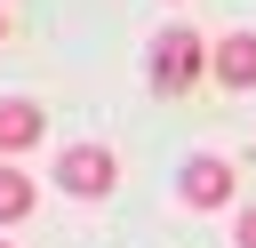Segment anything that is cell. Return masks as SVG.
<instances>
[{"mask_svg":"<svg viewBox=\"0 0 256 248\" xmlns=\"http://www.w3.org/2000/svg\"><path fill=\"white\" fill-rule=\"evenodd\" d=\"M216 80L240 96V88H256V32H224L216 40Z\"/></svg>","mask_w":256,"mask_h":248,"instance_id":"obj_5","label":"cell"},{"mask_svg":"<svg viewBox=\"0 0 256 248\" xmlns=\"http://www.w3.org/2000/svg\"><path fill=\"white\" fill-rule=\"evenodd\" d=\"M40 136H48L40 104H32V96H0V152H32Z\"/></svg>","mask_w":256,"mask_h":248,"instance_id":"obj_4","label":"cell"},{"mask_svg":"<svg viewBox=\"0 0 256 248\" xmlns=\"http://www.w3.org/2000/svg\"><path fill=\"white\" fill-rule=\"evenodd\" d=\"M232 248H256V208H240V224H232Z\"/></svg>","mask_w":256,"mask_h":248,"instance_id":"obj_7","label":"cell"},{"mask_svg":"<svg viewBox=\"0 0 256 248\" xmlns=\"http://www.w3.org/2000/svg\"><path fill=\"white\" fill-rule=\"evenodd\" d=\"M232 192H240V168H232L224 152H192V160L176 168V200H184V208H232Z\"/></svg>","mask_w":256,"mask_h":248,"instance_id":"obj_1","label":"cell"},{"mask_svg":"<svg viewBox=\"0 0 256 248\" xmlns=\"http://www.w3.org/2000/svg\"><path fill=\"white\" fill-rule=\"evenodd\" d=\"M0 32H8V24H0Z\"/></svg>","mask_w":256,"mask_h":248,"instance_id":"obj_8","label":"cell"},{"mask_svg":"<svg viewBox=\"0 0 256 248\" xmlns=\"http://www.w3.org/2000/svg\"><path fill=\"white\" fill-rule=\"evenodd\" d=\"M32 200H40V192H32V176L0 160V224H24V216H32Z\"/></svg>","mask_w":256,"mask_h":248,"instance_id":"obj_6","label":"cell"},{"mask_svg":"<svg viewBox=\"0 0 256 248\" xmlns=\"http://www.w3.org/2000/svg\"><path fill=\"white\" fill-rule=\"evenodd\" d=\"M0 248H8V240H0Z\"/></svg>","mask_w":256,"mask_h":248,"instance_id":"obj_9","label":"cell"},{"mask_svg":"<svg viewBox=\"0 0 256 248\" xmlns=\"http://www.w3.org/2000/svg\"><path fill=\"white\" fill-rule=\"evenodd\" d=\"M200 72H208V40L184 32V24H168V32L152 40V88H192Z\"/></svg>","mask_w":256,"mask_h":248,"instance_id":"obj_2","label":"cell"},{"mask_svg":"<svg viewBox=\"0 0 256 248\" xmlns=\"http://www.w3.org/2000/svg\"><path fill=\"white\" fill-rule=\"evenodd\" d=\"M56 184H64L72 200H104V192L120 184V160H112L104 144H72V152L56 160Z\"/></svg>","mask_w":256,"mask_h":248,"instance_id":"obj_3","label":"cell"}]
</instances>
